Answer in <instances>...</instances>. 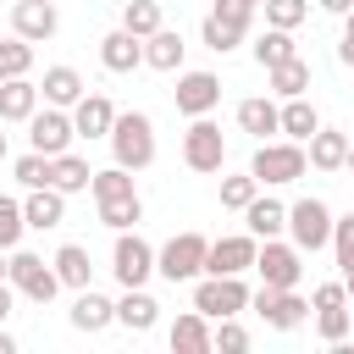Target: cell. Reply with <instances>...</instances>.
<instances>
[{
    "label": "cell",
    "mask_w": 354,
    "mask_h": 354,
    "mask_svg": "<svg viewBox=\"0 0 354 354\" xmlns=\"http://www.w3.org/2000/svg\"><path fill=\"white\" fill-rule=\"evenodd\" d=\"M22 232H28V216H22V199H11V194H0V249H17V243H22Z\"/></svg>",
    "instance_id": "obj_39"
},
{
    "label": "cell",
    "mask_w": 354,
    "mask_h": 354,
    "mask_svg": "<svg viewBox=\"0 0 354 354\" xmlns=\"http://www.w3.org/2000/svg\"><path fill=\"white\" fill-rule=\"evenodd\" d=\"M343 288H348V299H354V271H343Z\"/></svg>",
    "instance_id": "obj_51"
},
{
    "label": "cell",
    "mask_w": 354,
    "mask_h": 354,
    "mask_svg": "<svg viewBox=\"0 0 354 354\" xmlns=\"http://www.w3.org/2000/svg\"><path fill=\"white\" fill-rule=\"evenodd\" d=\"M183 55H188V44L177 28H155L144 39V66H155V72H183Z\"/></svg>",
    "instance_id": "obj_23"
},
{
    "label": "cell",
    "mask_w": 354,
    "mask_h": 354,
    "mask_svg": "<svg viewBox=\"0 0 354 354\" xmlns=\"http://www.w3.org/2000/svg\"><path fill=\"white\" fill-rule=\"evenodd\" d=\"M66 321L77 326V332H105L111 321H116V299H105V293H94V288H77V299H72V310H66Z\"/></svg>",
    "instance_id": "obj_18"
},
{
    "label": "cell",
    "mask_w": 354,
    "mask_h": 354,
    "mask_svg": "<svg viewBox=\"0 0 354 354\" xmlns=\"http://www.w3.org/2000/svg\"><path fill=\"white\" fill-rule=\"evenodd\" d=\"M100 221H105L111 232H127V227L144 221V199H133V205H100Z\"/></svg>",
    "instance_id": "obj_42"
},
{
    "label": "cell",
    "mask_w": 354,
    "mask_h": 354,
    "mask_svg": "<svg viewBox=\"0 0 354 354\" xmlns=\"http://www.w3.org/2000/svg\"><path fill=\"white\" fill-rule=\"evenodd\" d=\"M166 337H171V354H210L216 348V326H210L205 310H183Z\"/></svg>",
    "instance_id": "obj_15"
},
{
    "label": "cell",
    "mask_w": 354,
    "mask_h": 354,
    "mask_svg": "<svg viewBox=\"0 0 354 354\" xmlns=\"http://www.w3.org/2000/svg\"><path fill=\"white\" fill-rule=\"evenodd\" d=\"M210 17H221V22H232V28H254V6L249 0H210Z\"/></svg>",
    "instance_id": "obj_44"
},
{
    "label": "cell",
    "mask_w": 354,
    "mask_h": 354,
    "mask_svg": "<svg viewBox=\"0 0 354 354\" xmlns=\"http://www.w3.org/2000/svg\"><path fill=\"white\" fill-rule=\"evenodd\" d=\"M39 83L33 77H6L0 83V122H28L33 111H39Z\"/></svg>",
    "instance_id": "obj_26"
},
{
    "label": "cell",
    "mask_w": 354,
    "mask_h": 354,
    "mask_svg": "<svg viewBox=\"0 0 354 354\" xmlns=\"http://www.w3.org/2000/svg\"><path fill=\"white\" fill-rule=\"evenodd\" d=\"M11 177H17L22 188H55V183H50V155H39V149L17 155V160H11Z\"/></svg>",
    "instance_id": "obj_36"
},
{
    "label": "cell",
    "mask_w": 354,
    "mask_h": 354,
    "mask_svg": "<svg viewBox=\"0 0 354 354\" xmlns=\"http://www.w3.org/2000/svg\"><path fill=\"white\" fill-rule=\"evenodd\" d=\"M22 216H28V227H33V232H50V227H61V221H66V194H61V188H28Z\"/></svg>",
    "instance_id": "obj_21"
},
{
    "label": "cell",
    "mask_w": 354,
    "mask_h": 354,
    "mask_svg": "<svg viewBox=\"0 0 354 354\" xmlns=\"http://www.w3.org/2000/svg\"><path fill=\"white\" fill-rule=\"evenodd\" d=\"M194 310H205L210 321H221V315H243L249 310V288H243V277H194Z\"/></svg>",
    "instance_id": "obj_9"
},
{
    "label": "cell",
    "mask_w": 354,
    "mask_h": 354,
    "mask_svg": "<svg viewBox=\"0 0 354 354\" xmlns=\"http://www.w3.org/2000/svg\"><path fill=\"white\" fill-rule=\"evenodd\" d=\"M199 39H205V50H216V55H227V50H238L249 33L243 28H232V22H221V17H210L205 11V22H199Z\"/></svg>",
    "instance_id": "obj_35"
},
{
    "label": "cell",
    "mask_w": 354,
    "mask_h": 354,
    "mask_svg": "<svg viewBox=\"0 0 354 354\" xmlns=\"http://www.w3.org/2000/svg\"><path fill=\"white\" fill-rule=\"evenodd\" d=\"M249 6H266V0H249Z\"/></svg>",
    "instance_id": "obj_54"
},
{
    "label": "cell",
    "mask_w": 354,
    "mask_h": 354,
    "mask_svg": "<svg viewBox=\"0 0 354 354\" xmlns=\"http://www.w3.org/2000/svg\"><path fill=\"white\" fill-rule=\"evenodd\" d=\"M238 127L249 138H277L282 133V105L271 94H249V100H238Z\"/></svg>",
    "instance_id": "obj_17"
},
{
    "label": "cell",
    "mask_w": 354,
    "mask_h": 354,
    "mask_svg": "<svg viewBox=\"0 0 354 354\" xmlns=\"http://www.w3.org/2000/svg\"><path fill=\"white\" fill-rule=\"evenodd\" d=\"M55 28H61V11H55V0H17V6H11V33H22L28 44H44V39H55Z\"/></svg>",
    "instance_id": "obj_14"
},
{
    "label": "cell",
    "mask_w": 354,
    "mask_h": 354,
    "mask_svg": "<svg viewBox=\"0 0 354 354\" xmlns=\"http://www.w3.org/2000/svg\"><path fill=\"white\" fill-rule=\"evenodd\" d=\"M171 105H177L183 116H210V111L221 105V77H216V72H177Z\"/></svg>",
    "instance_id": "obj_13"
},
{
    "label": "cell",
    "mask_w": 354,
    "mask_h": 354,
    "mask_svg": "<svg viewBox=\"0 0 354 354\" xmlns=\"http://www.w3.org/2000/svg\"><path fill=\"white\" fill-rule=\"evenodd\" d=\"M321 127V116H315V105L299 94V100H282V138H299V144H310V133Z\"/></svg>",
    "instance_id": "obj_32"
},
{
    "label": "cell",
    "mask_w": 354,
    "mask_h": 354,
    "mask_svg": "<svg viewBox=\"0 0 354 354\" xmlns=\"http://www.w3.org/2000/svg\"><path fill=\"white\" fill-rule=\"evenodd\" d=\"M216 348H221V354H243V348H249V332L238 326V315H221V321H216Z\"/></svg>",
    "instance_id": "obj_43"
},
{
    "label": "cell",
    "mask_w": 354,
    "mask_h": 354,
    "mask_svg": "<svg viewBox=\"0 0 354 354\" xmlns=\"http://www.w3.org/2000/svg\"><path fill=\"white\" fill-rule=\"evenodd\" d=\"M243 227H249L254 238H282V232H288V205L271 199V194H254V199L243 205Z\"/></svg>",
    "instance_id": "obj_22"
},
{
    "label": "cell",
    "mask_w": 354,
    "mask_h": 354,
    "mask_svg": "<svg viewBox=\"0 0 354 354\" xmlns=\"http://www.w3.org/2000/svg\"><path fill=\"white\" fill-rule=\"evenodd\" d=\"M249 310L271 326V332H299L310 321V299H299V288H254L249 293Z\"/></svg>",
    "instance_id": "obj_4"
},
{
    "label": "cell",
    "mask_w": 354,
    "mask_h": 354,
    "mask_svg": "<svg viewBox=\"0 0 354 354\" xmlns=\"http://www.w3.org/2000/svg\"><path fill=\"white\" fill-rule=\"evenodd\" d=\"M11 288H17L22 299H33V304H50V299L61 293V277H55V266L39 260L33 249H11Z\"/></svg>",
    "instance_id": "obj_10"
},
{
    "label": "cell",
    "mask_w": 354,
    "mask_h": 354,
    "mask_svg": "<svg viewBox=\"0 0 354 354\" xmlns=\"http://www.w3.org/2000/svg\"><path fill=\"white\" fill-rule=\"evenodd\" d=\"M205 254H210V238L205 232H177L171 243L155 249V277H166L171 288L177 282H194V277H205Z\"/></svg>",
    "instance_id": "obj_3"
},
{
    "label": "cell",
    "mask_w": 354,
    "mask_h": 354,
    "mask_svg": "<svg viewBox=\"0 0 354 354\" xmlns=\"http://www.w3.org/2000/svg\"><path fill=\"white\" fill-rule=\"evenodd\" d=\"M100 66L116 72V77H122V72H138V66H144V39L127 33V28H111V33L100 39Z\"/></svg>",
    "instance_id": "obj_16"
},
{
    "label": "cell",
    "mask_w": 354,
    "mask_h": 354,
    "mask_svg": "<svg viewBox=\"0 0 354 354\" xmlns=\"http://www.w3.org/2000/svg\"><path fill=\"white\" fill-rule=\"evenodd\" d=\"M315 332H321V343L332 348V343H348V304H326V310H315Z\"/></svg>",
    "instance_id": "obj_38"
},
{
    "label": "cell",
    "mask_w": 354,
    "mask_h": 354,
    "mask_svg": "<svg viewBox=\"0 0 354 354\" xmlns=\"http://www.w3.org/2000/svg\"><path fill=\"white\" fill-rule=\"evenodd\" d=\"M111 122H116V105H111L105 94H94V88L72 105V127H77V138H111Z\"/></svg>",
    "instance_id": "obj_19"
},
{
    "label": "cell",
    "mask_w": 354,
    "mask_h": 354,
    "mask_svg": "<svg viewBox=\"0 0 354 354\" xmlns=\"http://www.w3.org/2000/svg\"><path fill=\"white\" fill-rule=\"evenodd\" d=\"M6 160H11V144H6V133H0V166H6Z\"/></svg>",
    "instance_id": "obj_50"
},
{
    "label": "cell",
    "mask_w": 354,
    "mask_h": 354,
    "mask_svg": "<svg viewBox=\"0 0 354 354\" xmlns=\"http://www.w3.org/2000/svg\"><path fill=\"white\" fill-rule=\"evenodd\" d=\"M254 271H260V282L266 288H299V277H304V249L288 238H260V254H254Z\"/></svg>",
    "instance_id": "obj_8"
},
{
    "label": "cell",
    "mask_w": 354,
    "mask_h": 354,
    "mask_svg": "<svg viewBox=\"0 0 354 354\" xmlns=\"http://www.w3.org/2000/svg\"><path fill=\"white\" fill-rule=\"evenodd\" d=\"M50 266H55V277H61V288H94V260H88V249L83 243H61L55 254H50Z\"/></svg>",
    "instance_id": "obj_25"
},
{
    "label": "cell",
    "mask_w": 354,
    "mask_h": 354,
    "mask_svg": "<svg viewBox=\"0 0 354 354\" xmlns=\"http://www.w3.org/2000/svg\"><path fill=\"white\" fill-rule=\"evenodd\" d=\"M266 88H271L277 100H299V94L310 88V61H304V55H293V61L271 66V72H266Z\"/></svg>",
    "instance_id": "obj_30"
},
{
    "label": "cell",
    "mask_w": 354,
    "mask_h": 354,
    "mask_svg": "<svg viewBox=\"0 0 354 354\" xmlns=\"http://www.w3.org/2000/svg\"><path fill=\"white\" fill-rule=\"evenodd\" d=\"M343 33H348V39H354V11H348V17H343Z\"/></svg>",
    "instance_id": "obj_52"
},
{
    "label": "cell",
    "mask_w": 354,
    "mask_h": 354,
    "mask_svg": "<svg viewBox=\"0 0 354 354\" xmlns=\"http://www.w3.org/2000/svg\"><path fill=\"white\" fill-rule=\"evenodd\" d=\"M50 183H55L61 194H83V188L94 183V166H88L83 155H72V149H66V155H55V160H50Z\"/></svg>",
    "instance_id": "obj_31"
},
{
    "label": "cell",
    "mask_w": 354,
    "mask_h": 354,
    "mask_svg": "<svg viewBox=\"0 0 354 354\" xmlns=\"http://www.w3.org/2000/svg\"><path fill=\"white\" fill-rule=\"evenodd\" d=\"M39 94H44V105H61V111H72V105L88 94V83L77 77V66H44V83H39Z\"/></svg>",
    "instance_id": "obj_24"
},
{
    "label": "cell",
    "mask_w": 354,
    "mask_h": 354,
    "mask_svg": "<svg viewBox=\"0 0 354 354\" xmlns=\"http://www.w3.org/2000/svg\"><path fill=\"white\" fill-rule=\"evenodd\" d=\"M111 155H116V166H127V171H144V166H155V122L144 116V111H116V122H111Z\"/></svg>",
    "instance_id": "obj_1"
},
{
    "label": "cell",
    "mask_w": 354,
    "mask_h": 354,
    "mask_svg": "<svg viewBox=\"0 0 354 354\" xmlns=\"http://www.w3.org/2000/svg\"><path fill=\"white\" fill-rule=\"evenodd\" d=\"M315 6H321L326 17H348V11H354V0H315Z\"/></svg>",
    "instance_id": "obj_47"
},
{
    "label": "cell",
    "mask_w": 354,
    "mask_h": 354,
    "mask_svg": "<svg viewBox=\"0 0 354 354\" xmlns=\"http://www.w3.org/2000/svg\"><path fill=\"white\" fill-rule=\"evenodd\" d=\"M343 171H354V144H348V166H343Z\"/></svg>",
    "instance_id": "obj_53"
},
{
    "label": "cell",
    "mask_w": 354,
    "mask_h": 354,
    "mask_svg": "<svg viewBox=\"0 0 354 354\" xmlns=\"http://www.w3.org/2000/svg\"><path fill=\"white\" fill-rule=\"evenodd\" d=\"M254 254H260V238L243 227V232H227V238H210V254H205V271L210 277H243L254 271Z\"/></svg>",
    "instance_id": "obj_12"
},
{
    "label": "cell",
    "mask_w": 354,
    "mask_h": 354,
    "mask_svg": "<svg viewBox=\"0 0 354 354\" xmlns=\"http://www.w3.org/2000/svg\"><path fill=\"white\" fill-rule=\"evenodd\" d=\"M348 144H354L348 133H337V127H315L304 149H310V166H315V171H343V166H348Z\"/></svg>",
    "instance_id": "obj_20"
},
{
    "label": "cell",
    "mask_w": 354,
    "mask_h": 354,
    "mask_svg": "<svg viewBox=\"0 0 354 354\" xmlns=\"http://www.w3.org/2000/svg\"><path fill=\"white\" fill-rule=\"evenodd\" d=\"M28 72H33V44H28L22 33L0 39V83H6V77H28Z\"/></svg>",
    "instance_id": "obj_34"
},
{
    "label": "cell",
    "mask_w": 354,
    "mask_h": 354,
    "mask_svg": "<svg viewBox=\"0 0 354 354\" xmlns=\"http://www.w3.org/2000/svg\"><path fill=\"white\" fill-rule=\"evenodd\" d=\"M332 205L326 199H293L288 205V238L304 249V254H315V249H332Z\"/></svg>",
    "instance_id": "obj_6"
},
{
    "label": "cell",
    "mask_w": 354,
    "mask_h": 354,
    "mask_svg": "<svg viewBox=\"0 0 354 354\" xmlns=\"http://www.w3.org/2000/svg\"><path fill=\"white\" fill-rule=\"evenodd\" d=\"M266 28H299L310 17V0H266Z\"/></svg>",
    "instance_id": "obj_40"
},
{
    "label": "cell",
    "mask_w": 354,
    "mask_h": 354,
    "mask_svg": "<svg viewBox=\"0 0 354 354\" xmlns=\"http://www.w3.org/2000/svg\"><path fill=\"white\" fill-rule=\"evenodd\" d=\"M183 166L199 171V177H210V171L227 166V138H221V127H216L210 116H188V133H183Z\"/></svg>",
    "instance_id": "obj_5"
},
{
    "label": "cell",
    "mask_w": 354,
    "mask_h": 354,
    "mask_svg": "<svg viewBox=\"0 0 354 354\" xmlns=\"http://www.w3.org/2000/svg\"><path fill=\"white\" fill-rule=\"evenodd\" d=\"M326 304H348V288H343V282H321V288L310 293V310H326Z\"/></svg>",
    "instance_id": "obj_45"
},
{
    "label": "cell",
    "mask_w": 354,
    "mask_h": 354,
    "mask_svg": "<svg viewBox=\"0 0 354 354\" xmlns=\"http://www.w3.org/2000/svg\"><path fill=\"white\" fill-rule=\"evenodd\" d=\"M72 138H77V127H72V111H61V105H44V111H33L28 116V149H39V155H66L72 149Z\"/></svg>",
    "instance_id": "obj_11"
},
{
    "label": "cell",
    "mask_w": 354,
    "mask_h": 354,
    "mask_svg": "<svg viewBox=\"0 0 354 354\" xmlns=\"http://www.w3.org/2000/svg\"><path fill=\"white\" fill-rule=\"evenodd\" d=\"M88 194H94V205H133L138 199V183H133L127 166H105V171H94Z\"/></svg>",
    "instance_id": "obj_27"
},
{
    "label": "cell",
    "mask_w": 354,
    "mask_h": 354,
    "mask_svg": "<svg viewBox=\"0 0 354 354\" xmlns=\"http://www.w3.org/2000/svg\"><path fill=\"white\" fill-rule=\"evenodd\" d=\"M249 55H254V66H260V72H271V66L293 61V55H299V44H293V28H266V33L249 44Z\"/></svg>",
    "instance_id": "obj_29"
},
{
    "label": "cell",
    "mask_w": 354,
    "mask_h": 354,
    "mask_svg": "<svg viewBox=\"0 0 354 354\" xmlns=\"http://www.w3.org/2000/svg\"><path fill=\"white\" fill-rule=\"evenodd\" d=\"M260 194V177L254 171H238V177H221V210H238L243 216V205Z\"/></svg>",
    "instance_id": "obj_37"
},
{
    "label": "cell",
    "mask_w": 354,
    "mask_h": 354,
    "mask_svg": "<svg viewBox=\"0 0 354 354\" xmlns=\"http://www.w3.org/2000/svg\"><path fill=\"white\" fill-rule=\"evenodd\" d=\"M304 166H310V149H304L299 138H260V144H254V160H249V171L260 177V188L299 183Z\"/></svg>",
    "instance_id": "obj_2"
},
{
    "label": "cell",
    "mask_w": 354,
    "mask_h": 354,
    "mask_svg": "<svg viewBox=\"0 0 354 354\" xmlns=\"http://www.w3.org/2000/svg\"><path fill=\"white\" fill-rule=\"evenodd\" d=\"M160 321V304L144 293V288H122V299H116V326H127V332H149Z\"/></svg>",
    "instance_id": "obj_28"
},
{
    "label": "cell",
    "mask_w": 354,
    "mask_h": 354,
    "mask_svg": "<svg viewBox=\"0 0 354 354\" xmlns=\"http://www.w3.org/2000/svg\"><path fill=\"white\" fill-rule=\"evenodd\" d=\"M332 254H337L343 271H354V210L332 221Z\"/></svg>",
    "instance_id": "obj_41"
},
{
    "label": "cell",
    "mask_w": 354,
    "mask_h": 354,
    "mask_svg": "<svg viewBox=\"0 0 354 354\" xmlns=\"http://www.w3.org/2000/svg\"><path fill=\"white\" fill-rule=\"evenodd\" d=\"M0 354H17V337H11L6 326H0Z\"/></svg>",
    "instance_id": "obj_49"
},
{
    "label": "cell",
    "mask_w": 354,
    "mask_h": 354,
    "mask_svg": "<svg viewBox=\"0 0 354 354\" xmlns=\"http://www.w3.org/2000/svg\"><path fill=\"white\" fill-rule=\"evenodd\" d=\"M111 277H116L122 288H144V282L155 277V243H149L138 227L116 232V249H111Z\"/></svg>",
    "instance_id": "obj_7"
},
{
    "label": "cell",
    "mask_w": 354,
    "mask_h": 354,
    "mask_svg": "<svg viewBox=\"0 0 354 354\" xmlns=\"http://www.w3.org/2000/svg\"><path fill=\"white\" fill-rule=\"evenodd\" d=\"M337 61H343V66H354V39H348V33L337 39Z\"/></svg>",
    "instance_id": "obj_48"
},
{
    "label": "cell",
    "mask_w": 354,
    "mask_h": 354,
    "mask_svg": "<svg viewBox=\"0 0 354 354\" xmlns=\"http://www.w3.org/2000/svg\"><path fill=\"white\" fill-rule=\"evenodd\" d=\"M122 28H127V33H138V39H149L155 28H166L160 0H127V6H122Z\"/></svg>",
    "instance_id": "obj_33"
},
{
    "label": "cell",
    "mask_w": 354,
    "mask_h": 354,
    "mask_svg": "<svg viewBox=\"0 0 354 354\" xmlns=\"http://www.w3.org/2000/svg\"><path fill=\"white\" fill-rule=\"evenodd\" d=\"M11 310H17V288H11V282H0V326L11 321Z\"/></svg>",
    "instance_id": "obj_46"
}]
</instances>
